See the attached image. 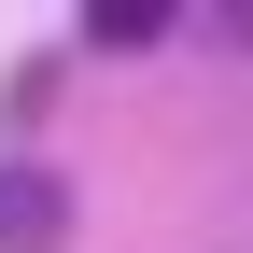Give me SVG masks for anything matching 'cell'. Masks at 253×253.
Here are the masks:
<instances>
[{
	"label": "cell",
	"instance_id": "obj_1",
	"mask_svg": "<svg viewBox=\"0 0 253 253\" xmlns=\"http://www.w3.org/2000/svg\"><path fill=\"white\" fill-rule=\"evenodd\" d=\"M71 239V183L42 155H0V253H56Z\"/></svg>",
	"mask_w": 253,
	"mask_h": 253
},
{
	"label": "cell",
	"instance_id": "obj_2",
	"mask_svg": "<svg viewBox=\"0 0 253 253\" xmlns=\"http://www.w3.org/2000/svg\"><path fill=\"white\" fill-rule=\"evenodd\" d=\"M169 42V0H99L84 14V56H155Z\"/></svg>",
	"mask_w": 253,
	"mask_h": 253
}]
</instances>
